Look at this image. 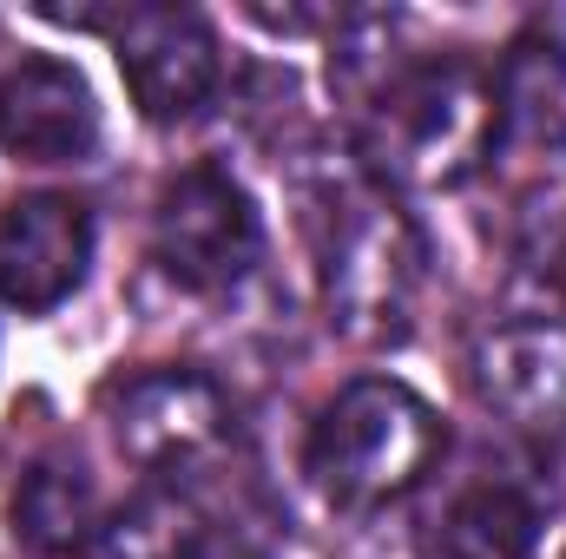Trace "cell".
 <instances>
[{"label":"cell","instance_id":"6da1fadb","mask_svg":"<svg viewBox=\"0 0 566 559\" xmlns=\"http://www.w3.org/2000/svg\"><path fill=\"white\" fill-rule=\"evenodd\" d=\"M501 145L494 126V73L461 53L402 60L382 93L363 106L356 151L382 184L402 191H454Z\"/></svg>","mask_w":566,"mask_h":559},{"label":"cell","instance_id":"7a4b0ae2","mask_svg":"<svg viewBox=\"0 0 566 559\" xmlns=\"http://www.w3.org/2000/svg\"><path fill=\"white\" fill-rule=\"evenodd\" d=\"M441 441H448L441 415L409 382L363 376L316 409L310 434H303V474L329 507L369 514V507H389L422 487Z\"/></svg>","mask_w":566,"mask_h":559},{"label":"cell","instance_id":"3957f363","mask_svg":"<svg viewBox=\"0 0 566 559\" xmlns=\"http://www.w3.org/2000/svg\"><path fill=\"white\" fill-rule=\"evenodd\" d=\"M422 231L409 211H396L389 198H343L329 211V238H323V303L329 323L356 342H402L416 296H422Z\"/></svg>","mask_w":566,"mask_h":559},{"label":"cell","instance_id":"277c9868","mask_svg":"<svg viewBox=\"0 0 566 559\" xmlns=\"http://www.w3.org/2000/svg\"><path fill=\"white\" fill-rule=\"evenodd\" d=\"M264 257V218L251 191L218 165H185L151 198V264L178 289L218 296Z\"/></svg>","mask_w":566,"mask_h":559},{"label":"cell","instance_id":"5b68a950","mask_svg":"<svg viewBox=\"0 0 566 559\" xmlns=\"http://www.w3.org/2000/svg\"><path fill=\"white\" fill-rule=\"evenodd\" d=\"M113 53H119V80H126L139 119H151V126L198 119L224 80L218 33L191 7H126L113 27Z\"/></svg>","mask_w":566,"mask_h":559},{"label":"cell","instance_id":"8992f818","mask_svg":"<svg viewBox=\"0 0 566 559\" xmlns=\"http://www.w3.org/2000/svg\"><path fill=\"white\" fill-rule=\"evenodd\" d=\"M93 271V218L66 191H27L0 211V303L20 316L60 309Z\"/></svg>","mask_w":566,"mask_h":559},{"label":"cell","instance_id":"52a82bcc","mask_svg":"<svg viewBox=\"0 0 566 559\" xmlns=\"http://www.w3.org/2000/svg\"><path fill=\"white\" fill-rule=\"evenodd\" d=\"M0 151L20 165H86L99 151V99L73 60L27 53L0 73Z\"/></svg>","mask_w":566,"mask_h":559},{"label":"cell","instance_id":"ba28073f","mask_svg":"<svg viewBox=\"0 0 566 559\" xmlns=\"http://www.w3.org/2000/svg\"><path fill=\"white\" fill-rule=\"evenodd\" d=\"M224 389L198 369H145L126 376L113 395H106V428H113V447L139 467H178L191 454H205L218 434H224Z\"/></svg>","mask_w":566,"mask_h":559},{"label":"cell","instance_id":"9c48e42d","mask_svg":"<svg viewBox=\"0 0 566 559\" xmlns=\"http://www.w3.org/2000/svg\"><path fill=\"white\" fill-rule=\"evenodd\" d=\"M474 389L514 428L566 441V323L541 316V323L494 329L474 349Z\"/></svg>","mask_w":566,"mask_h":559},{"label":"cell","instance_id":"30bf717a","mask_svg":"<svg viewBox=\"0 0 566 559\" xmlns=\"http://www.w3.org/2000/svg\"><path fill=\"white\" fill-rule=\"evenodd\" d=\"M494 126L507 151L560 158L566 151V46L547 33H521L494 73Z\"/></svg>","mask_w":566,"mask_h":559},{"label":"cell","instance_id":"8fae6325","mask_svg":"<svg viewBox=\"0 0 566 559\" xmlns=\"http://www.w3.org/2000/svg\"><path fill=\"white\" fill-rule=\"evenodd\" d=\"M99 487L73 454H40L20 487H13V540L40 559L86 553V540L99 534Z\"/></svg>","mask_w":566,"mask_h":559},{"label":"cell","instance_id":"7c38bea8","mask_svg":"<svg viewBox=\"0 0 566 559\" xmlns=\"http://www.w3.org/2000/svg\"><path fill=\"white\" fill-rule=\"evenodd\" d=\"M534 540H541V507L521 487L481 481L434 514L428 559H534Z\"/></svg>","mask_w":566,"mask_h":559},{"label":"cell","instance_id":"4fadbf2b","mask_svg":"<svg viewBox=\"0 0 566 559\" xmlns=\"http://www.w3.org/2000/svg\"><path fill=\"white\" fill-rule=\"evenodd\" d=\"M205 547H211L205 507L178 487H145L99 520L86 559H205Z\"/></svg>","mask_w":566,"mask_h":559},{"label":"cell","instance_id":"5bb4252c","mask_svg":"<svg viewBox=\"0 0 566 559\" xmlns=\"http://www.w3.org/2000/svg\"><path fill=\"white\" fill-rule=\"evenodd\" d=\"M541 271H547V277L566 289V224L554 231V238H547V264H541Z\"/></svg>","mask_w":566,"mask_h":559}]
</instances>
